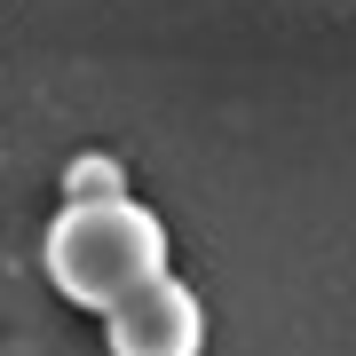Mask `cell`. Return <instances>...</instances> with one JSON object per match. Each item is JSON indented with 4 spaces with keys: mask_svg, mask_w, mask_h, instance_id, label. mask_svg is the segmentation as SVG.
<instances>
[{
    "mask_svg": "<svg viewBox=\"0 0 356 356\" xmlns=\"http://www.w3.org/2000/svg\"><path fill=\"white\" fill-rule=\"evenodd\" d=\"M48 277L72 309L111 317L151 277H166V222L127 191H79L48 222Z\"/></svg>",
    "mask_w": 356,
    "mask_h": 356,
    "instance_id": "6da1fadb",
    "label": "cell"
},
{
    "mask_svg": "<svg viewBox=\"0 0 356 356\" xmlns=\"http://www.w3.org/2000/svg\"><path fill=\"white\" fill-rule=\"evenodd\" d=\"M103 348L111 356H198L206 348V309L198 293L166 269L135 293V301H119L111 317H103Z\"/></svg>",
    "mask_w": 356,
    "mask_h": 356,
    "instance_id": "7a4b0ae2",
    "label": "cell"
}]
</instances>
